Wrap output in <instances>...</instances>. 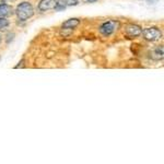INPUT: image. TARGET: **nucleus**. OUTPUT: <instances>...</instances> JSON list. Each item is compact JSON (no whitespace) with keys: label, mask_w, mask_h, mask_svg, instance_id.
I'll return each instance as SVG.
<instances>
[{"label":"nucleus","mask_w":164,"mask_h":164,"mask_svg":"<svg viewBox=\"0 0 164 164\" xmlns=\"http://www.w3.org/2000/svg\"><path fill=\"white\" fill-rule=\"evenodd\" d=\"M126 33L129 35V36H139V35L142 33V30H141V27L138 26V25L130 24L127 26Z\"/></svg>","instance_id":"nucleus-5"},{"label":"nucleus","mask_w":164,"mask_h":164,"mask_svg":"<svg viewBox=\"0 0 164 164\" xmlns=\"http://www.w3.org/2000/svg\"><path fill=\"white\" fill-rule=\"evenodd\" d=\"M57 3V0H40V5H38V9L40 11H47L55 9Z\"/></svg>","instance_id":"nucleus-4"},{"label":"nucleus","mask_w":164,"mask_h":164,"mask_svg":"<svg viewBox=\"0 0 164 164\" xmlns=\"http://www.w3.org/2000/svg\"><path fill=\"white\" fill-rule=\"evenodd\" d=\"M9 25V21L5 18H1L0 16V31H3L5 30Z\"/></svg>","instance_id":"nucleus-9"},{"label":"nucleus","mask_w":164,"mask_h":164,"mask_svg":"<svg viewBox=\"0 0 164 164\" xmlns=\"http://www.w3.org/2000/svg\"><path fill=\"white\" fill-rule=\"evenodd\" d=\"M3 3H5V0H0V5H3Z\"/></svg>","instance_id":"nucleus-12"},{"label":"nucleus","mask_w":164,"mask_h":164,"mask_svg":"<svg viewBox=\"0 0 164 164\" xmlns=\"http://www.w3.org/2000/svg\"><path fill=\"white\" fill-rule=\"evenodd\" d=\"M83 2H96L97 0H82Z\"/></svg>","instance_id":"nucleus-10"},{"label":"nucleus","mask_w":164,"mask_h":164,"mask_svg":"<svg viewBox=\"0 0 164 164\" xmlns=\"http://www.w3.org/2000/svg\"><path fill=\"white\" fill-rule=\"evenodd\" d=\"M0 42H1V36H0Z\"/></svg>","instance_id":"nucleus-13"},{"label":"nucleus","mask_w":164,"mask_h":164,"mask_svg":"<svg viewBox=\"0 0 164 164\" xmlns=\"http://www.w3.org/2000/svg\"><path fill=\"white\" fill-rule=\"evenodd\" d=\"M151 57H152L154 60L162 59V58H163V47H158L156 49H154V51L151 53Z\"/></svg>","instance_id":"nucleus-8"},{"label":"nucleus","mask_w":164,"mask_h":164,"mask_svg":"<svg viewBox=\"0 0 164 164\" xmlns=\"http://www.w3.org/2000/svg\"><path fill=\"white\" fill-rule=\"evenodd\" d=\"M16 13L20 20L25 21V20L30 19L31 16H33V14H34V9H33L32 5H31L30 2L24 1V2H21L16 7Z\"/></svg>","instance_id":"nucleus-1"},{"label":"nucleus","mask_w":164,"mask_h":164,"mask_svg":"<svg viewBox=\"0 0 164 164\" xmlns=\"http://www.w3.org/2000/svg\"><path fill=\"white\" fill-rule=\"evenodd\" d=\"M79 23H80V21L78 19H70L62 24V29H75Z\"/></svg>","instance_id":"nucleus-7"},{"label":"nucleus","mask_w":164,"mask_h":164,"mask_svg":"<svg viewBox=\"0 0 164 164\" xmlns=\"http://www.w3.org/2000/svg\"><path fill=\"white\" fill-rule=\"evenodd\" d=\"M148 1H149L150 3H155L156 1H158V0H148Z\"/></svg>","instance_id":"nucleus-11"},{"label":"nucleus","mask_w":164,"mask_h":164,"mask_svg":"<svg viewBox=\"0 0 164 164\" xmlns=\"http://www.w3.org/2000/svg\"><path fill=\"white\" fill-rule=\"evenodd\" d=\"M143 36L147 40H156L161 38L162 33L159 29L156 27H148V29H145L143 30Z\"/></svg>","instance_id":"nucleus-3"},{"label":"nucleus","mask_w":164,"mask_h":164,"mask_svg":"<svg viewBox=\"0 0 164 164\" xmlns=\"http://www.w3.org/2000/svg\"><path fill=\"white\" fill-rule=\"evenodd\" d=\"M117 27H118V23H117V22L108 21L101 25L99 32H101V34L104 35V36H110V34H113V33L117 30Z\"/></svg>","instance_id":"nucleus-2"},{"label":"nucleus","mask_w":164,"mask_h":164,"mask_svg":"<svg viewBox=\"0 0 164 164\" xmlns=\"http://www.w3.org/2000/svg\"><path fill=\"white\" fill-rule=\"evenodd\" d=\"M10 14H12V9H11L10 5H5V3L0 5V16L1 18H5Z\"/></svg>","instance_id":"nucleus-6"}]
</instances>
